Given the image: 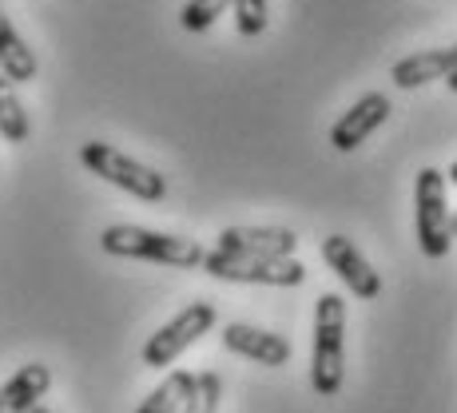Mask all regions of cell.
I'll use <instances>...</instances> for the list:
<instances>
[{
  "label": "cell",
  "instance_id": "6da1fadb",
  "mask_svg": "<svg viewBox=\"0 0 457 413\" xmlns=\"http://www.w3.org/2000/svg\"><path fill=\"white\" fill-rule=\"evenodd\" d=\"M346 377V302L334 290L319 294L314 306V354H311V385L319 398H334Z\"/></svg>",
  "mask_w": 457,
  "mask_h": 413
},
{
  "label": "cell",
  "instance_id": "7a4b0ae2",
  "mask_svg": "<svg viewBox=\"0 0 457 413\" xmlns=\"http://www.w3.org/2000/svg\"><path fill=\"white\" fill-rule=\"evenodd\" d=\"M100 247L116 259H144V262H163V267H179V270H195L204 267V247L195 239H179V235H163V231H147V227H131L116 223L100 235Z\"/></svg>",
  "mask_w": 457,
  "mask_h": 413
},
{
  "label": "cell",
  "instance_id": "3957f363",
  "mask_svg": "<svg viewBox=\"0 0 457 413\" xmlns=\"http://www.w3.org/2000/svg\"><path fill=\"white\" fill-rule=\"evenodd\" d=\"M80 163L92 175H100L104 183L144 199V203H160V199H167V179L155 171V167L131 160V155H124L120 147L104 144V139H92V144L80 147Z\"/></svg>",
  "mask_w": 457,
  "mask_h": 413
},
{
  "label": "cell",
  "instance_id": "277c9868",
  "mask_svg": "<svg viewBox=\"0 0 457 413\" xmlns=\"http://www.w3.org/2000/svg\"><path fill=\"white\" fill-rule=\"evenodd\" d=\"M445 171L421 167L414 183V207H418V247L426 259H445L453 247L450 235V199H445Z\"/></svg>",
  "mask_w": 457,
  "mask_h": 413
},
{
  "label": "cell",
  "instance_id": "5b68a950",
  "mask_svg": "<svg viewBox=\"0 0 457 413\" xmlns=\"http://www.w3.org/2000/svg\"><path fill=\"white\" fill-rule=\"evenodd\" d=\"M204 270L223 283H251V286H298L306 278V267L298 259H251V254L207 251Z\"/></svg>",
  "mask_w": 457,
  "mask_h": 413
},
{
  "label": "cell",
  "instance_id": "8992f818",
  "mask_svg": "<svg viewBox=\"0 0 457 413\" xmlns=\"http://www.w3.org/2000/svg\"><path fill=\"white\" fill-rule=\"evenodd\" d=\"M211 326H215V306L211 302H187L171 322H163V326L147 338V346H144L139 358H144L147 370H163V366H171L183 350L195 346Z\"/></svg>",
  "mask_w": 457,
  "mask_h": 413
},
{
  "label": "cell",
  "instance_id": "52a82bcc",
  "mask_svg": "<svg viewBox=\"0 0 457 413\" xmlns=\"http://www.w3.org/2000/svg\"><path fill=\"white\" fill-rule=\"evenodd\" d=\"M322 259H327V267L346 283V290L354 298L374 302V298L382 294V278H378V270L370 267V259H366L346 235H327V239H322Z\"/></svg>",
  "mask_w": 457,
  "mask_h": 413
},
{
  "label": "cell",
  "instance_id": "ba28073f",
  "mask_svg": "<svg viewBox=\"0 0 457 413\" xmlns=\"http://www.w3.org/2000/svg\"><path fill=\"white\" fill-rule=\"evenodd\" d=\"M298 235L287 227H227L219 235V251L251 254V259H295Z\"/></svg>",
  "mask_w": 457,
  "mask_h": 413
},
{
  "label": "cell",
  "instance_id": "9c48e42d",
  "mask_svg": "<svg viewBox=\"0 0 457 413\" xmlns=\"http://www.w3.org/2000/svg\"><path fill=\"white\" fill-rule=\"evenodd\" d=\"M390 116V95L386 92H366L362 100L350 112H342L338 124L330 128V147L334 152H354L358 144L370 139V131H378Z\"/></svg>",
  "mask_w": 457,
  "mask_h": 413
},
{
  "label": "cell",
  "instance_id": "30bf717a",
  "mask_svg": "<svg viewBox=\"0 0 457 413\" xmlns=\"http://www.w3.org/2000/svg\"><path fill=\"white\" fill-rule=\"evenodd\" d=\"M223 346L231 354H243L259 366H287L291 362V342L283 334H270V330H259V326H247V322H231L223 330Z\"/></svg>",
  "mask_w": 457,
  "mask_h": 413
},
{
  "label": "cell",
  "instance_id": "8fae6325",
  "mask_svg": "<svg viewBox=\"0 0 457 413\" xmlns=\"http://www.w3.org/2000/svg\"><path fill=\"white\" fill-rule=\"evenodd\" d=\"M453 72H457V44H450V48H426V52L398 60L390 80L398 87H421L434 80H450Z\"/></svg>",
  "mask_w": 457,
  "mask_h": 413
},
{
  "label": "cell",
  "instance_id": "7c38bea8",
  "mask_svg": "<svg viewBox=\"0 0 457 413\" xmlns=\"http://www.w3.org/2000/svg\"><path fill=\"white\" fill-rule=\"evenodd\" d=\"M52 385V370L44 362L21 366L4 385H0V413H32L40 406V398Z\"/></svg>",
  "mask_w": 457,
  "mask_h": 413
},
{
  "label": "cell",
  "instance_id": "4fadbf2b",
  "mask_svg": "<svg viewBox=\"0 0 457 413\" xmlns=\"http://www.w3.org/2000/svg\"><path fill=\"white\" fill-rule=\"evenodd\" d=\"M0 72H4L8 84H29V80H37V72H40L37 56H32V48L24 44L21 32L12 29L4 8H0Z\"/></svg>",
  "mask_w": 457,
  "mask_h": 413
},
{
  "label": "cell",
  "instance_id": "5bb4252c",
  "mask_svg": "<svg viewBox=\"0 0 457 413\" xmlns=\"http://www.w3.org/2000/svg\"><path fill=\"white\" fill-rule=\"evenodd\" d=\"M191 385H195V374L191 370H171L152 393H147L144 406L136 413H179L183 401H187V393H191Z\"/></svg>",
  "mask_w": 457,
  "mask_h": 413
},
{
  "label": "cell",
  "instance_id": "9a60e30c",
  "mask_svg": "<svg viewBox=\"0 0 457 413\" xmlns=\"http://www.w3.org/2000/svg\"><path fill=\"white\" fill-rule=\"evenodd\" d=\"M29 112H24L21 95H16V87L0 76V136L8 139V144H24L29 139Z\"/></svg>",
  "mask_w": 457,
  "mask_h": 413
},
{
  "label": "cell",
  "instance_id": "2e32d148",
  "mask_svg": "<svg viewBox=\"0 0 457 413\" xmlns=\"http://www.w3.org/2000/svg\"><path fill=\"white\" fill-rule=\"evenodd\" d=\"M219 390H223V382H219V374H195V385H191L187 401H183L179 413H215L219 409Z\"/></svg>",
  "mask_w": 457,
  "mask_h": 413
},
{
  "label": "cell",
  "instance_id": "e0dca14e",
  "mask_svg": "<svg viewBox=\"0 0 457 413\" xmlns=\"http://www.w3.org/2000/svg\"><path fill=\"white\" fill-rule=\"evenodd\" d=\"M227 8H231V0H187L179 12V24L187 32H207Z\"/></svg>",
  "mask_w": 457,
  "mask_h": 413
},
{
  "label": "cell",
  "instance_id": "ac0fdd59",
  "mask_svg": "<svg viewBox=\"0 0 457 413\" xmlns=\"http://www.w3.org/2000/svg\"><path fill=\"white\" fill-rule=\"evenodd\" d=\"M235 4V29L239 37H259L267 29L270 12H267V0H231Z\"/></svg>",
  "mask_w": 457,
  "mask_h": 413
},
{
  "label": "cell",
  "instance_id": "d6986e66",
  "mask_svg": "<svg viewBox=\"0 0 457 413\" xmlns=\"http://www.w3.org/2000/svg\"><path fill=\"white\" fill-rule=\"evenodd\" d=\"M445 183H453V187H457V163L450 167V171H445Z\"/></svg>",
  "mask_w": 457,
  "mask_h": 413
},
{
  "label": "cell",
  "instance_id": "ffe728a7",
  "mask_svg": "<svg viewBox=\"0 0 457 413\" xmlns=\"http://www.w3.org/2000/svg\"><path fill=\"white\" fill-rule=\"evenodd\" d=\"M450 235H453V239H457V211H453V215H450Z\"/></svg>",
  "mask_w": 457,
  "mask_h": 413
},
{
  "label": "cell",
  "instance_id": "44dd1931",
  "mask_svg": "<svg viewBox=\"0 0 457 413\" xmlns=\"http://www.w3.org/2000/svg\"><path fill=\"white\" fill-rule=\"evenodd\" d=\"M445 84H450V87H453V92H457V72H453V76H450V80H445Z\"/></svg>",
  "mask_w": 457,
  "mask_h": 413
},
{
  "label": "cell",
  "instance_id": "7402d4cb",
  "mask_svg": "<svg viewBox=\"0 0 457 413\" xmlns=\"http://www.w3.org/2000/svg\"><path fill=\"white\" fill-rule=\"evenodd\" d=\"M32 413H52V409H44V406H37V409H32Z\"/></svg>",
  "mask_w": 457,
  "mask_h": 413
}]
</instances>
